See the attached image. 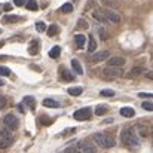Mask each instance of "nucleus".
Masks as SVG:
<instances>
[{
    "instance_id": "nucleus-5",
    "label": "nucleus",
    "mask_w": 153,
    "mask_h": 153,
    "mask_svg": "<svg viewBox=\"0 0 153 153\" xmlns=\"http://www.w3.org/2000/svg\"><path fill=\"white\" fill-rule=\"evenodd\" d=\"M3 123H4V126L9 128L10 131H13V129H16V128L19 126L18 117H16L15 114H12V113H9V114H6V116L3 117Z\"/></svg>"
},
{
    "instance_id": "nucleus-37",
    "label": "nucleus",
    "mask_w": 153,
    "mask_h": 153,
    "mask_svg": "<svg viewBox=\"0 0 153 153\" xmlns=\"http://www.w3.org/2000/svg\"><path fill=\"white\" fill-rule=\"evenodd\" d=\"M144 74H146V77H147L149 80H153V70H150V71H146Z\"/></svg>"
},
{
    "instance_id": "nucleus-13",
    "label": "nucleus",
    "mask_w": 153,
    "mask_h": 153,
    "mask_svg": "<svg viewBox=\"0 0 153 153\" xmlns=\"http://www.w3.org/2000/svg\"><path fill=\"white\" fill-rule=\"evenodd\" d=\"M59 71H61V79H62V80H65V82H71V80H74V76H73L68 70H65L64 67H61Z\"/></svg>"
},
{
    "instance_id": "nucleus-29",
    "label": "nucleus",
    "mask_w": 153,
    "mask_h": 153,
    "mask_svg": "<svg viewBox=\"0 0 153 153\" xmlns=\"http://www.w3.org/2000/svg\"><path fill=\"white\" fill-rule=\"evenodd\" d=\"M36 30H37L39 33H43V31L46 30V25H45V22H42V21H39V22L36 24Z\"/></svg>"
},
{
    "instance_id": "nucleus-3",
    "label": "nucleus",
    "mask_w": 153,
    "mask_h": 153,
    "mask_svg": "<svg viewBox=\"0 0 153 153\" xmlns=\"http://www.w3.org/2000/svg\"><path fill=\"white\" fill-rule=\"evenodd\" d=\"M13 143V137L10 134L9 128H1L0 129V149H7L10 144Z\"/></svg>"
},
{
    "instance_id": "nucleus-21",
    "label": "nucleus",
    "mask_w": 153,
    "mask_h": 153,
    "mask_svg": "<svg viewBox=\"0 0 153 153\" xmlns=\"http://www.w3.org/2000/svg\"><path fill=\"white\" fill-rule=\"evenodd\" d=\"M58 31H59V28H58V25H56V24H52V25H49V27H48V30H46V33H48V36H49V37L55 36Z\"/></svg>"
},
{
    "instance_id": "nucleus-2",
    "label": "nucleus",
    "mask_w": 153,
    "mask_h": 153,
    "mask_svg": "<svg viewBox=\"0 0 153 153\" xmlns=\"http://www.w3.org/2000/svg\"><path fill=\"white\" fill-rule=\"evenodd\" d=\"M94 141H95L97 146H100L102 149H110V147H113L116 144L114 140H111L110 137H107L105 134H101V132L94 134Z\"/></svg>"
},
{
    "instance_id": "nucleus-30",
    "label": "nucleus",
    "mask_w": 153,
    "mask_h": 153,
    "mask_svg": "<svg viewBox=\"0 0 153 153\" xmlns=\"http://www.w3.org/2000/svg\"><path fill=\"white\" fill-rule=\"evenodd\" d=\"M141 107L144 110H147V111H153V102H150V101H144L141 104Z\"/></svg>"
},
{
    "instance_id": "nucleus-19",
    "label": "nucleus",
    "mask_w": 153,
    "mask_h": 153,
    "mask_svg": "<svg viewBox=\"0 0 153 153\" xmlns=\"http://www.w3.org/2000/svg\"><path fill=\"white\" fill-rule=\"evenodd\" d=\"M95 49H97V42H95L94 36L91 34L89 36V42H88V52L92 53V52H95Z\"/></svg>"
},
{
    "instance_id": "nucleus-14",
    "label": "nucleus",
    "mask_w": 153,
    "mask_h": 153,
    "mask_svg": "<svg viewBox=\"0 0 153 153\" xmlns=\"http://www.w3.org/2000/svg\"><path fill=\"white\" fill-rule=\"evenodd\" d=\"M120 114L123 117H134L135 116V110L132 107H122L120 108Z\"/></svg>"
},
{
    "instance_id": "nucleus-38",
    "label": "nucleus",
    "mask_w": 153,
    "mask_h": 153,
    "mask_svg": "<svg viewBox=\"0 0 153 153\" xmlns=\"http://www.w3.org/2000/svg\"><path fill=\"white\" fill-rule=\"evenodd\" d=\"M4 104H6V98H4L3 95H0V108L4 107Z\"/></svg>"
},
{
    "instance_id": "nucleus-27",
    "label": "nucleus",
    "mask_w": 153,
    "mask_h": 153,
    "mask_svg": "<svg viewBox=\"0 0 153 153\" xmlns=\"http://www.w3.org/2000/svg\"><path fill=\"white\" fill-rule=\"evenodd\" d=\"M19 19H21V18L16 16V15H6V16L3 18L4 22H16V21H19Z\"/></svg>"
},
{
    "instance_id": "nucleus-20",
    "label": "nucleus",
    "mask_w": 153,
    "mask_h": 153,
    "mask_svg": "<svg viewBox=\"0 0 153 153\" xmlns=\"http://www.w3.org/2000/svg\"><path fill=\"white\" fill-rule=\"evenodd\" d=\"M71 97H79L82 92H83V89L80 88V86H74V88H68V91H67Z\"/></svg>"
},
{
    "instance_id": "nucleus-39",
    "label": "nucleus",
    "mask_w": 153,
    "mask_h": 153,
    "mask_svg": "<svg viewBox=\"0 0 153 153\" xmlns=\"http://www.w3.org/2000/svg\"><path fill=\"white\" fill-rule=\"evenodd\" d=\"M64 153H82V152H80L79 149H77V150H76V149H67Z\"/></svg>"
},
{
    "instance_id": "nucleus-16",
    "label": "nucleus",
    "mask_w": 153,
    "mask_h": 153,
    "mask_svg": "<svg viewBox=\"0 0 153 153\" xmlns=\"http://www.w3.org/2000/svg\"><path fill=\"white\" fill-rule=\"evenodd\" d=\"M43 105L45 107H49V108H58L59 107V102L52 100V98H45L43 100Z\"/></svg>"
},
{
    "instance_id": "nucleus-36",
    "label": "nucleus",
    "mask_w": 153,
    "mask_h": 153,
    "mask_svg": "<svg viewBox=\"0 0 153 153\" xmlns=\"http://www.w3.org/2000/svg\"><path fill=\"white\" fill-rule=\"evenodd\" d=\"M40 122H42L43 125H49L52 120H51V119H48V117H45V116H42V117H40Z\"/></svg>"
},
{
    "instance_id": "nucleus-10",
    "label": "nucleus",
    "mask_w": 153,
    "mask_h": 153,
    "mask_svg": "<svg viewBox=\"0 0 153 153\" xmlns=\"http://www.w3.org/2000/svg\"><path fill=\"white\" fill-rule=\"evenodd\" d=\"M134 131L137 132V135H138L140 138H147V137L150 135V129H149L147 126H144V125H137V126H134Z\"/></svg>"
},
{
    "instance_id": "nucleus-26",
    "label": "nucleus",
    "mask_w": 153,
    "mask_h": 153,
    "mask_svg": "<svg viewBox=\"0 0 153 153\" xmlns=\"http://www.w3.org/2000/svg\"><path fill=\"white\" fill-rule=\"evenodd\" d=\"M61 12H62V13H70V12H73V4H71V3L62 4V6H61Z\"/></svg>"
},
{
    "instance_id": "nucleus-18",
    "label": "nucleus",
    "mask_w": 153,
    "mask_h": 153,
    "mask_svg": "<svg viewBox=\"0 0 153 153\" xmlns=\"http://www.w3.org/2000/svg\"><path fill=\"white\" fill-rule=\"evenodd\" d=\"M71 67H73V70L77 74H83V68H82V65H80V62L77 59H71Z\"/></svg>"
},
{
    "instance_id": "nucleus-32",
    "label": "nucleus",
    "mask_w": 153,
    "mask_h": 153,
    "mask_svg": "<svg viewBox=\"0 0 153 153\" xmlns=\"http://www.w3.org/2000/svg\"><path fill=\"white\" fill-rule=\"evenodd\" d=\"M10 74V70L4 65H0V76H9Z\"/></svg>"
},
{
    "instance_id": "nucleus-31",
    "label": "nucleus",
    "mask_w": 153,
    "mask_h": 153,
    "mask_svg": "<svg viewBox=\"0 0 153 153\" xmlns=\"http://www.w3.org/2000/svg\"><path fill=\"white\" fill-rule=\"evenodd\" d=\"M100 94H101V97H113L114 95V91H111V89H102Z\"/></svg>"
},
{
    "instance_id": "nucleus-23",
    "label": "nucleus",
    "mask_w": 153,
    "mask_h": 153,
    "mask_svg": "<svg viewBox=\"0 0 153 153\" xmlns=\"http://www.w3.org/2000/svg\"><path fill=\"white\" fill-rule=\"evenodd\" d=\"M30 53L31 55H36L37 52H39V43H37V40H33L31 42V45H30Z\"/></svg>"
},
{
    "instance_id": "nucleus-41",
    "label": "nucleus",
    "mask_w": 153,
    "mask_h": 153,
    "mask_svg": "<svg viewBox=\"0 0 153 153\" xmlns=\"http://www.w3.org/2000/svg\"><path fill=\"white\" fill-rule=\"evenodd\" d=\"M3 9H4L6 12H9V10L12 9V4H9V3H7V4H4V6H3Z\"/></svg>"
},
{
    "instance_id": "nucleus-22",
    "label": "nucleus",
    "mask_w": 153,
    "mask_h": 153,
    "mask_svg": "<svg viewBox=\"0 0 153 153\" xmlns=\"http://www.w3.org/2000/svg\"><path fill=\"white\" fill-rule=\"evenodd\" d=\"M24 104H27L31 110H34V107H36V100H34L33 97H25V98H24Z\"/></svg>"
},
{
    "instance_id": "nucleus-12",
    "label": "nucleus",
    "mask_w": 153,
    "mask_h": 153,
    "mask_svg": "<svg viewBox=\"0 0 153 153\" xmlns=\"http://www.w3.org/2000/svg\"><path fill=\"white\" fill-rule=\"evenodd\" d=\"M74 43L79 49H83L85 48V43H86V37L85 34H76L74 36Z\"/></svg>"
},
{
    "instance_id": "nucleus-7",
    "label": "nucleus",
    "mask_w": 153,
    "mask_h": 153,
    "mask_svg": "<svg viewBox=\"0 0 153 153\" xmlns=\"http://www.w3.org/2000/svg\"><path fill=\"white\" fill-rule=\"evenodd\" d=\"M77 149L80 150L82 153H95V146H92L91 143H88V141H85V140H82V141H79L77 144Z\"/></svg>"
},
{
    "instance_id": "nucleus-8",
    "label": "nucleus",
    "mask_w": 153,
    "mask_h": 153,
    "mask_svg": "<svg viewBox=\"0 0 153 153\" xmlns=\"http://www.w3.org/2000/svg\"><path fill=\"white\" fill-rule=\"evenodd\" d=\"M104 16L107 18V21H110V22H113V24H119V22H120L119 13H116V12H113V10H110V9H105V10H104Z\"/></svg>"
},
{
    "instance_id": "nucleus-45",
    "label": "nucleus",
    "mask_w": 153,
    "mask_h": 153,
    "mask_svg": "<svg viewBox=\"0 0 153 153\" xmlns=\"http://www.w3.org/2000/svg\"><path fill=\"white\" fill-rule=\"evenodd\" d=\"M1 85H3V80H0V86H1Z\"/></svg>"
},
{
    "instance_id": "nucleus-4",
    "label": "nucleus",
    "mask_w": 153,
    "mask_h": 153,
    "mask_svg": "<svg viewBox=\"0 0 153 153\" xmlns=\"http://www.w3.org/2000/svg\"><path fill=\"white\" fill-rule=\"evenodd\" d=\"M102 74H104V77H107V79H117V77H120V76H123V70L120 68V67H105L104 70H102Z\"/></svg>"
},
{
    "instance_id": "nucleus-33",
    "label": "nucleus",
    "mask_w": 153,
    "mask_h": 153,
    "mask_svg": "<svg viewBox=\"0 0 153 153\" xmlns=\"http://www.w3.org/2000/svg\"><path fill=\"white\" fill-rule=\"evenodd\" d=\"M138 97H140V98H153V92L152 94H150V92H140Z\"/></svg>"
},
{
    "instance_id": "nucleus-42",
    "label": "nucleus",
    "mask_w": 153,
    "mask_h": 153,
    "mask_svg": "<svg viewBox=\"0 0 153 153\" xmlns=\"http://www.w3.org/2000/svg\"><path fill=\"white\" fill-rule=\"evenodd\" d=\"M18 108H19V111H22V113H24V111H25V110H24V107H22V105H21V104H19V105H18Z\"/></svg>"
},
{
    "instance_id": "nucleus-34",
    "label": "nucleus",
    "mask_w": 153,
    "mask_h": 153,
    "mask_svg": "<svg viewBox=\"0 0 153 153\" xmlns=\"http://www.w3.org/2000/svg\"><path fill=\"white\" fill-rule=\"evenodd\" d=\"M98 31H100V36H101V40H107V39H108V34H107V33H105V31H104L102 28H100Z\"/></svg>"
},
{
    "instance_id": "nucleus-6",
    "label": "nucleus",
    "mask_w": 153,
    "mask_h": 153,
    "mask_svg": "<svg viewBox=\"0 0 153 153\" xmlns=\"http://www.w3.org/2000/svg\"><path fill=\"white\" fill-rule=\"evenodd\" d=\"M73 117H74L76 120H80V122H82V120H88V119L91 117V108H88V107L79 108V110L74 111Z\"/></svg>"
},
{
    "instance_id": "nucleus-24",
    "label": "nucleus",
    "mask_w": 153,
    "mask_h": 153,
    "mask_svg": "<svg viewBox=\"0 0 153 153\" xmlns=\"http://www.w3.org/2000/svg\"><path fill=\"white\" fill-rule=\"evenodd\" d=\"M59 53H61V48H59V46H53L51 51H49V56H51V58H58Z\"/></svg>"
},
{
    "instance_id": "nucleus-28",
    "label": "nucleus",
    "mask_w": 153,
    "mask_h": 153,
    "mask_svg": "<svg viewBox=\"0 0 153 153\" xmlns=\"http://www.w3.org/2000/svg\"><path fill=\"white\" fill-rule=\"evenodd\" d=\"M107 111V107L104 105V104H100V105H97V108H95V114L97 116H102L104 113Z\"/></svg>"
},
{
    "instance_id": "nucleus-44",
    "label": "nucleus",
    "mask_w": 153,
    "mask_h": 153,
    "mask_svg": "<svg viewBox=\"0 0 153 153\" xmlns=\"http://www.w3.org/2000/svg\"><path fill=\"white\" fill-rule=\"evenodd\" d=\"M3 45H4V42L1 40V42H0V48H3Z\"/></svg>"
},
{
    "instance_id": "nucleus-17",
    "label": "nucleus",
    "mask_w": 153,
    "mask_h": 153,
    "mask_svg": "<svg viewBox=\"0 0 153 153\" xmlns=\"http://www.w3.org/2000/svg\"><path fill=\"white\" fill-rule=\"evenodd\" d=\"M143 73H146V68H144V67H134L128 76H129V77H135V76H140V74H143Z\"/></svg>"
},
{
    "instance_id": "nucleus-11",
    "label": "nucleus",
    "mask_w": 153,
    "mask_h": 153,
    "mask_svg": "<svg viewBox=\"0 0 153 153\" xmlns=\"http://www.w3.org/2000/svg\"><path fill=\"white\" fill-rule=\"evenodd\" d=\"M107 64H108V67H122L125 64V58H122V56H111V58H108Z\"/></svg>"
},
{
    "instance_id": "nucleus-9",
    "label": "nucleus",
    "mask_w": 153,
    "mask_h": 153,
    "mask_svg": "<svg viewBox=\"0 0 153 153\" xmlns=\"http://www.w3.org/2000/svg\"><path fill=\"white\" fill-rule=\"evenodd\" d=\"M108 56H110V52L108 51H100V52H95L91 56V61L92 62H101V61H105Z\"/></svg>"
},
{
    "instance_id": "nucleus-43",
    "label": "nucleus",
    "mask_w": 153,
    "mask_h": 153,
    "mask_svg": "<svg viewBox=\"0 0 153 153\" xmlns=\"http://www.w3.org/2000/svg\"><path fill=\"white\" fill-rule=\"evenodd\" d=\"M150 135H152V138H153V125H152V128H150Z\"/></svg>"
},
{
    "instance_id": "nucleus-15",
    "label": "nucleus",
    "mask_w": 153,
    "mask_h": 153,
    "mask_svg": "<svg viewBox=\"0 0 153 153\" xmlns=\"http://www.w3.org/2000/svg\"><path fill=\"white\" fill-rule=\"evenodd\" d=\"M92 18H94V19H97L98 22H102V24L108 22V21H107V18L104 16V13H101L100 10H94V12H92Z\"/></svg>"
},
{
    "instance_id": "nucleus-35",
    "label": "nucleus",
    "mask_w": 153,
    "mask_h": 153,
    "mask_svg": "<svg viewBox=\"0 0 153 153\" xmlns=\"http://www.w3.org/2000/svg\"><path fill=\"white\" fill-rule=\"evenodd\" d=\"M77 25H79V27H82V28H88V22H86L85 19H79Z\"/></svg>"
},
{
    "instance_id": "nucleus-40",
    "label": "nucleus",
    "mask_w": 153,
    "mask_h": 153,
    "mask_svg": "<svg viewBox=\"0 0 153 153\" xmlns=\"http://www.w3.org/2000/svg\"><path fill=\"white\" fill-rule=\"evenodd\" d=\"M13 3H15L16 6H22V4L25 3V0H13Z\"/></svg>"
},
{
    "instance_id": "nucleus-25",
    "label": "nucleus",
    "mask_w": 153,
    "mask_h": 153,
    "mask_svg": "<svg viewBox=\"0 0 153 153\" xmlns=\"http://www.w3.org/2000/svg\"><path fill=\"white\" fill-rule=\"evenodd\" d=\"M25 7L28 9V10H37V1L36 0H28L27 1V4H25Z\"/></svg>"
},
{
    "instance_id": "nucleus-1",
    "label": "nucleus",
    "mask_w": 153,
    "mask_h": 153,
    "mask_svg": "<svg viewBox=\"0 0 153 153\" xmlns=\"http://www.w3.org/2000/svg\"><path fill=\"white\" fill-rule=\"evenodd\" d=\"M120 140L125 146H128L131 149H137L140 146V137L137 135L134 128H125L120 132Z\"/></svg>"
}]
</instances>
